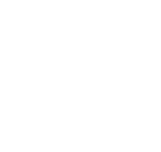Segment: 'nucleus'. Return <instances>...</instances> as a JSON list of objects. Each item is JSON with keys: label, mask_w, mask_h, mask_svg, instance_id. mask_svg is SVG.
I'll list each match as a JSON object with an SVG mask.
<instances>
[]
</instances>
